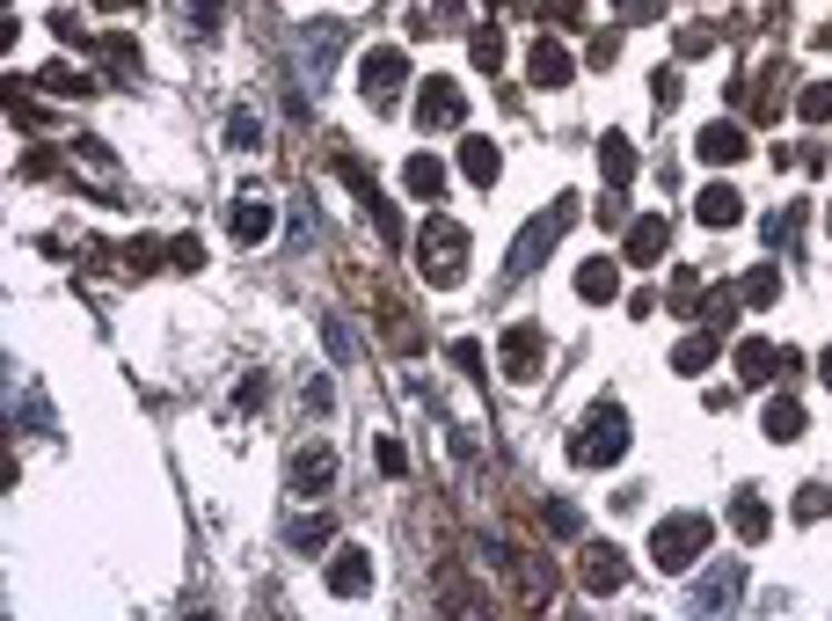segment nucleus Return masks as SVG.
<instances>
[{
    "mask_svg": "<svg viewBox=\"0 0 832 621\" xmlns=\"http://www.w3.org/2000/svg\"><path fill=\"white\" fill-rule=\"evenodd\" d=\"M621 454H628V409L613 403V395H599V403L585 409L577 439H570V461L577 468H613Z\"/></svg>",
    "mask_w": 832,
    "mask_h": 621,
    "instance_id": "nucleus-1",
    "label": "nucleus"
},
{
    "mask_svg": "<svg viewBox=\"0 0 832 621\" xmlns=\"http://www.w3.org/2000/svg\"><path fill=\"white\" fill-rule=\"evenodd\" d=\"M416 264H424V278L432 285H460L468 278V227L446 213L424 220V234H416Z\"/></svg>",
    "mask_w": 832,
    "mask_h": 621,
    "instance_id": "nucleus-2",
    "label": "nucleus"
},
{
    "mask_svg": "<svg viewBox=\"0 0 832 621\" xmlns=\"http://www.w3.org/2000/svg\"><path fill=\"white\" fill-rule=\"evenodd\" d=\"M570 220H577V197L562 191V197H555V205H548V213H534V220H526V234H519V242H511V256H504V271H511V278H534V271H540V256H548V248L562 242V234H570Z\"/></svg>",
    "mask_w": 832,
    "mask_h": 621,
    "instance_id": "nucleus-3",
    "label": "nucleus"
},
{
    "mask_svg": "<svg viewBox=\"0 0 832 621\" xmlns=\"http://www.w3.org/2000/svg\"><path fill=\"white\" fill-rule=\"evenodd\" d=\"M709 549V519L701 512H672L650 527V563L664 570V578H679V570H693V556Z\"/></svg>",
    "mask_w": 832,
    "mask_h": 621,
    "instance_id": "nucleus-4",
    "label": "nucleus"
},
{
    "mask_svg": "<svg viewBox=\"0 0 832 621\" xmlns=\"http://www.w3.org/2000/svg\"><path fill=\"white\" fill-rule=\"evenodd\" d=\"M402 81H409V52L402 44H373V52L358 59V89L373 110H395L402 103Z\"/></svg>",
    "mask_w": 832,
    "mask_h": 621,
    "instance_id": "nucleus-5",
    "label": "nucleus"
},
{
    "mask_svg": "<svg viewBox=\"0 0 832 621\" xmlns=\"http://www.w3.org/2000/svg\"><path fill=\"white\" fill-rule=\"evenodd\" d=\"M803 358L789 352V344H767V337H745L738 344V380L745 388H767V380H797Z\"/></svg>",
    "mask_w": 832,
    "mask_h": 621,
    "instance_id": "nucleus-6",
    "label": "nucleus"
},
{
    "mask_svg": "<svg viewBox=\"0 0 832 621\" xmlns=\"http://www.w3.org/2000/svg\"><path fill=\"white\" fill-rule=\"evenodd\" d=\"M416 124H424V132H460V124H468L460 81H424V89H416Z\"/></svg>",
    "mask_w": 832,
    "mask_h": 621,
    "instance_id": "nucleus-7",
    "label": "nucleus"
},
{
    "mask_svg": "<svg viewBox=\"0 0 832 621\" xmlns=\"http://www.w3.org/2000/svg\"><path fill=\"white\" fill-rule=\"evenodd\" d=\"M540 352H548V337H540L534 322L504 329V337H497V366H504V380H519V388H526V380L540 373Z\"/></svg>",
    "mask_w": 832,
    "mask_h": 621,
    "instance_id": "nucleus-8",
    "label": "nucleus"
},
{
    "mask_svg": "<svg viewBox=\"0 0 832 621\" xmlns=\"http://www.w3.org/2000/svg\"><path fill=\"white\" fill-rule=\"evenodd\" d=\"M577 578H585L591 600H607V592H621V586H628V556L613 549V541H591L585 563H577Z\"/></svg>",
    "mask_w": 832,
    "mask_h": 621,
    "instance_id": "nucleus-9",
    "label": "nucleus"
},
{
    "mask_svg": "<svg viewBox=\"0 0 832 621\" xmlns=\"http://www.w3.org/2000/svg\"><path fill=\"white\" fill-rule=\"evenodd\" d=\"M693 154L709 161V169H738V161L752 154V140H745V124L716 118V124H701V140H693Z\"/></svg>",
    "mask_w": 832,
    "mask_h": 621,
    "instance_id": "nucleus-10",
    "label": "nucleus"
},
{
    "mask_svg": "<svg viewBox=\"0 0 832 621\" xmlns=\"http://www.w3.org/2000/svg\"><path fill=\"white\" fill-rule=\"evenodd\" d=\"M329 592L336 600H365V592H373V556L344 541V549L329 556Z\"/></svg>",
    "mask_w": 832,
    "mask_h": 621,
    "instance_id": "nucleus-11",
    "label": "nucleus"
},
{
    "mask_svg": "<svg viewBox=\"0 0 832 621\" xmlns=\"http://www.w3.org/2000/svg\"><path fill=\"white\" fill-rule=\"evenodd\" d=\"M570 73H577V59L562 52V37H540L534 59H526V81H534V89H562Z\"/></svg>",
    "mask_w": 832,
    "mask_h": 621,
    "instance_id": "nucleus-12",
    "label": "nucleus"
},
{
    "mask_svg": "<svg viewBox=\"0 0 832 621\" xmlns=\"http://www.w3.org/2000/svg\"><path fill=\"white\" fill-rule=\"evenodd\" d=\"M664 248H672V213H642L628 227V264H658Z\"/></svg>",
    "mask_w": 832,
    "mask_h": 621,
    "instance_id": "nucleus-13",
    "label": "nucleus"
},
{
    "mask_svg": "<svg viewBox=\"0 0 832 621\" xmlns=\"http://www.w3.org/2000/svg\"><path fill=\"white\" fill-rule=\"evenodd\" d=\"M402 191L424 197V205H446V161H438V154H409V169H402Z\"/></svg>",
    "mask_w": 832,
    "mask_h": 621,
    "instance_id": "nucleus-14",
    "label": "nucleus"
},
{
    "mask_svg": "<svg viewBox=\"0 0 832 621\" xmlns=\"http://www.w3.org/2000/svg\"><path fill=\"white\" fill-rule=\"evenodd\" d=\"M693 213H701V227H738V220H745V197L730 191V183H709V191L693 197Z\"/></svg>",
    "mask_w": 832,
    "mask_h": 621,
    "instance_id": "nucleus-15",
    "label": "nucleus"
},
{
    "mask_svg": "<svg viewBox=\"0 0 832 621\" xmlns=\"http://www.w3.org/2000/svg\"><path fill=\"white\" fill-rule=\"evenodd\" d=\"M613 293H621V271H613V256H591V264H577V301L607 307Z\"/></svg>",
    "mask_w": 832,
    "mask_h": 621,
    "instance_id": "nucleus-16",
    "label": "nucleus"
},
{
    "mask_svg": "<svg viewBox=\"0 0 832 621\" xmlns=\"http://www.w3.org/2000/svg\"><path fill=\"white\" fill-rule=\"evenodd\" d=\"M730 527H738V541H767V527H774L767 497L760 490H738V497H730Z\"/></svg>",
    "mask_w": 832,
    "mask_h": 621,
    "instance_id": "nucleus-17",
    "label": "nucleus"
},
{
    "mask_svg": "<svg viewBox=\"0 0 832 621\" xmlns=\"http://www.w3.org/2000/svg\"><path fill=\"white\" fill-rule=\"evenodd\" d=\"M277 213H271V197H242L234 205V242H271Z\"/></svg>",
    "mask_w": 832,
    "mask_h": 621,
    "instance_id": "nucleus-18",
    "label": "nucleus"
},
{
    "mask_svg": "<svg viewBox=\"0 0 832 621\" xmlns=\"http://www.w3.org/2000/svg\"><path fill=\"white\" fill-rule=\"evenodd\" d=\"M599 169H607L613 191H628V183H636V146H628L621 132H607V140H599Z\"/></svg>",
    "mask_w": 832,
    "mask_h": 621,
    "instance_id": "nucleus-19",
    "label": "nucleus"
},
{
    "mask_svg": "<svg viewBox=\"0 0 832 621\" xmlns=\"http://www.w3.org/2000/svg\"><path fill=\"white\" fill-rule=\"evenodd\" d=\"M716 352H723V329H693V337L672 344V366H679V373H701Z\"/></svg>",
    "mask_w": 832,
    "mask_h": 621,
    "instance_id": "nucleus-20",
    "label": "nucleus"
},
{
    "mask_svg": "<svg viewBox=\"0 0 832 621\" xmlns=\"http://www.w3.org/2000/svg\"><path fill=\"white\" fill-rule=\"evenodd\" d=\"M460 169H468V183H497V169H504V154H497V140H460Z\"/></svg>",
    "mask_w": 832,
    "mask_h": 621,
    "instance_id": "nucleus-21",
    "label": "nucleus"
},
{
    "mask_svg": "<svg viewBox=\"0 0 832 621\" xmlns=\"http://www.w3.org/2000/svg\"><path fill=\"white\" fill-rule=\"evenodd\" d=\"M293 482H300V490H329V482H336V454H329V446H307V454L293 461Z\"/></svg>",
    "mask_w": 832,
    "mask_h": 621,
    "instance_id": "nucleus-22",
    "label": "nucleus"
},
{
    "mask_svg": "<svg viewBox=\"0 0 832 621\" xmlns=\"http://www.w3.org/2000/svg\"><path fill=\"white\" fill-rule=\"evenodd\" d=\"M760 425H767V439H797V431H803V403H797V395H774Z\"/></svg>",
    "mask_w": 832,
    "mask_h": 621,
    "instance_id": "nucleus-23",
    "label": "nucleus"
},
{
    "mask_svg": "<svg viewBox=\"0 0 832 621\" xmlns=\"http://www.w3.org/2000/svg\"><path fill=\"white\" fill-rule=\"evenodd\" d=\"M738 592H745V570H738V563H723V570H716V578H709V586L693 592V607H730V600H738Z\"/></svg>",
    "mask_w": 832,
    "mask_h": 621,
    "instance_id": "nucleus-24",
    "label": "nucleus"
},
{
    "mask_svg": "<svg viewBox=\"0 0 832 621\" xmlns=\"http://www.w3.org/2000/svg\"><path fill=\"white\" fill-rule=\"evenodd\" d=\"M797 118L803 124H832V81H811V89L797 95Z\"/></svg>",
    "mask_w": 832,
    "mask_h": 621,
    "instance_id": "nucleus-25",
    "label": "nucleus"
},
{
    "mask_svg": "<svg viewBox=\"0 0 832 621\" xmlns=\"http://www.w3.org/2000/svg\"><path fill=\"white\" fill-rule=\"evenodd\" d=\"M738 293H745V307H774V301H781V278H774V264H760L745 285H738Z\"/></svg>",
    "mask_w": 832,
    "mask_h": 621,
    "instance_id": "nucleus-26",
    "label": "nucleus"
},
{
    "mask_svg": "<svg viewBox=\"0 0 832 621\" xmlns=\"http://www.w3.org/2000/svg\"><path fill=\"white\" fill-rule=\"evenodd\" d=\"M468 52H475V67H483V73H504V30H475Z\"/></svg>",
    "mask_w": 832,
    "mask_h": 621,
    "instance_id": "nucleus-27",
    "label": "nucleus"
},
{
    "mask_svg": "<svg viewBox=\"0 0 832 621\" xmlns=\"http://www.w3.org/2000/svg\"><path fill=\"white\" fill-rule=\"evenodd\" d=\"M329 512H322V519H293V549H329Z\"/></svg>",
    "mask_w": 832,
    "mask_h": 621,
    "instance_id": "nucleus-28",
    "label": "nucleus"
},
{
    "mask_svg": "<svg viewBox=\"0 0 832 621\" xmlns=\"http://www.w3.org/2000/svg\"><path fill=\"white\" fill-rule=\"evenodd\" d=\"M37 89H59V95H88V73H73V67H44V73H37Z\"/></svg>",
    "mask_w": 832,
    "mask_h": 621,
    "instance_id": "nucleus-29",
    "label": "nucleus"
},
{
    "mask_svg": "<svg viewBox=\"0 0 832 621\" xmlns=\"http://www.w3.org/2000/svg\"><path fill=\"white\" fill-rule=\"evenodd\" d=\"M825 505H832L825 482H803V490H797V519H803V527H811V519H825Z\"/></svg>",
    "mask_w": 832,
    "mask_h": 621,
    "instance_id": "nucleus-30",
    "label": "nucleus"
},
{
    "mask_svg": "<svg viewBox=\"0 0 832 621\" xmlns=\"http://www.w3.org/2000/svg\"><path fill=\"white\" fill-rule=\"evenodd\" d=\"M169 256H175L183 271H197V264H205V242H197V234H175V242H169Z\"/></svg>",
    "mask_w": 832,
    "mask_h": 621,
    "instance_id": "nucleus-31",
    "label": "nucleus"
},
{
    "mask_svg": "<svg viewBox=\"0 0 832 621\" xmlns=\"http://www.w3.org/2000/svg\"><path fill=\"white\" fill-rule=\"evenodd\" d=\"M548 527L562 533V541H577V533H585V519H577V505H548Z\"/></svg>",
    "mask_w": 832,
    "mask_h": 621,
    "instance_id": "nucleus-32",
    "label": "nucleus"
},
{
    "mask_svg": "<svg viewBox=\"0 0 832 621\" xmlns=\"http://www.w3.org/2000/svg\"><path fill=\"white\" fill-rule=\"evenodd\" d=\"M693 301H701V278H693V271H672V307H679V315H687Z\"/></svg>",
    "mask_w": 832,
    "mask_h": 621,
    "instance_id": "nucleus-33",
    "label": "nucleus"
},
{
    "mask_svg": "<svg viewBox=\"0 0 832 621\" xmlns=\"http://www.w3.org/2000/svg\"><path fill=\"white\" fill-rule=\"evenodd\" d=\"M716 44V30H701V22H693V30H679V59H701Z\"/></svg>",
    "mask_w": 832,
    "mask_h": 621,
    "instance_id": "nucleus-34",
    "label": "nucleus"
},
{
    "mask_svg": "<svg viewBox=\"0 0 832 621\" xmlns=\"http://www.w3.org/2000/svg\"><path fill=\"white\" fill-rule=\"evenodd\" d=\"M191 22H197V30H220V22H226V0H191Z\"/></svg>",
    "mask_w": 832,
    "mask_h": 621,
    "instance_id": "nucleus-35",
    "label": "nucleus"
},
{
    "mask_svg": "<svg viewBox=\"0 0 832 621\" xmlns=\"http://www.w3.org/2000/svg\"><path fill=\"white\" fill-rule=\"evenodd\" d=\"M124 264H132V271H161V242H132V248H124Z\"/></svg>",
    "mask_w": 832,
    "mask_h": 621,
    "instance_id": "nucleus-36",
    "label": "nucleus"
},
{
    "mask_svg": "<svg viewBox=\"0 0 832 621\" xmlns=\"http://www.w3.org/2000/svg\"><path fill=\"white\" fill-rule=\"evenodd\" d=\"M453 366H460V373H475V380H483V344H453Z\"/></svg>",
    "mask_w": 832,
    "mask_h": 621,
    "instance_id": "nucleus-37",
    "label": "nucleus"
},
{
    "mask_svg": "<svg viewBox=\"0 0 832 621\" xmlns=\"http://www.w3.org/2000/svg\"><path fill=\"white\" fill-rule=\"evenodd\" d=\"M432 22H438V30H460V22H468V8H460V0H438Z\"/></svg>",
    "mask_w": 832,
    "mask_h": 621,
    "instance_id": "nucleus-38",
    "label": "nucleus"
},
{
    "mask_svg": "<svg viewBox=\"0 0 832 621\" xmlns=\"http://www.w3.org/2000/svg\"><path fill=\"white\" fill-rule=\"evenodd\" d=\"M373 461H381L387 476H402V468H409V461H402V446H395V439H381V446H373Z\"/></svg>",
    "mask_w": 832,
    "mask_h": 621,
    "instance_id": "nucleus-39",
    "label": "nucleus"
},
{
    "mask_svg": "<svg viewBox=\"0 0 832 621\" xmlns=\"http://www.w3.org/2000/svg\"><path fill=\"white\" fill-rule=\"evenodd\" d=\"M577 8H585V0H548V16H562V22H577Z\"/></svg>",
    "mask_w": 832,
    "mask_h": 621,
    "instance_id": "nucleus-40",
    "label": "nucleus"
},
{
    "mask_svg": "<svg viewBox=\"0 0 832 621\" xmlns=\"http://www.w3.org/2000/svg\"><path fill=\"white\" fill-rule=\"evenodd\" d=\"M818 373H825V388H832V344H825V352H818Z\"/></svg>",
    "mask_w": 832,
    "mask_h": 621,
    "instance_id": "nucleus-41",
    "label": "nucleus"
},
{
    "mask_svg": "<svg viewBox=\"0 0 832 621\" xmlns=\"http://www.w3.org/2000/svg\"><path fill=\"white\" fill-rule=\"evenodd\" d=\"M825 227H832V205H825Z\"/></svg>",
    "mask_w": 832,
    "mask_h": 621,
    "instance_id": "nucleus-42",
    "label": "nucleus"
}]
</instances>
